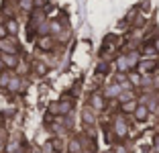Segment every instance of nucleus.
Returning <instances> with one entry per match:
<instances>
[{
  "label": "nucleus",
  "mask_w": 159,
  "mask_h": 153,
  "mask_svg": "<svg viewBox=\"0 0 159 153\" xmlns=\"http://www.w3.org/2000/svg\"><path fill=\"white\" fill-rule=\"evenodd\" d=\"M84 123L86 125H94L96 123V116H94V112H92V108H84Z\"/></svg>",
  "instance_id": "obj_13"
},
{
  "label": "nucleus",
  "mask_w": 159,
  "mask_h": 153,
  "mask_svg": "<svg viewBox=\"0 0 159 153\" xmlns=\"http://www.w3.org/2000/svg\"><path fill=\"white\" fill-rule=\"evenodd\" d=\"M114 133H116L118 139H125L126 135H129V127H126V121L122 116H116V118H114Z\"/></svg>",
  "instance_id": "obj_3"
},
{
  "label": "nucleus",
  "mask_w": 159,
  "mask_h": 153,
  "mask_svg": "<svg viewBox=\"0 0 159 153\" xmlns=\"http://www.w3.org/2000/svg\"><path fill=\"white\" fill-rule=\"evenodd\" d=\"M143 55L153 57V55H159V53H157V49H155V45H147L145 49H143Z\"/></svg>",
  "instance_id": "obj_19"
},
{
  "label": "nucleus",
  "mask_w": 159,
  "mask_h": 153,
  "mask_svg": "<svg viewBox=\"0 0 159 153\" xmlns=\"http://www.w3.org/2000/svg\"><path fill=\"white\" fill-rule=\"evenodd\" d=\"M6 151L8 153H20V143L19 141H10V145L6 147Z\"/></svg>",
  "instance_id": "obj_17"
},
{
  "label": "nucleus",
  "mask_w": 159,
  "mask_h": 153,
  "mask_svg": "<svg viewBox=\"0 0 159 153\" xmlns=\"http://www.w3.org/2000/svg\"><path fill=\"white\" fill-rule=\"evenodd\" d=\"M6 29H8V33H16V23H14V21H8V23H6Z\"/></svg>",
  "instance_id": "obj_22"
},
{
  "label": "nucleus",
  "mask_w": 159,
  "mask_h": 153,
  "mask_svg": "<svg viewBox=\"0 0 159 153\" xmlns=\"http://www.w3.org/2000/svg\"><path fill=\"white\" fill-rule=\"evenodd\" d=\"M33 6H35V0H19V8L25 10V12L33 10Z\"/></svg>",
  "instance_id": "obj_14"
},
{
  "label": "nucleus",
  "mask_w": 159,
  "mask_h": 153,
  "mask_svg": "<svg viewBox=\"0 0 159 153\" xmlns=\"http://www.w3.org/2000/svg\"><path fill=\"white\" fill-rule=\"evenodd\" d=\"M133 98H135V94H133V92H125V90H122L120 96H118V102L122 104V102H129V100H133Z\"/></svg>",
  "instance_id": "obj_18"
},
{
  "label": "nucleus",
  "mask_w": 159,
  "mask_h": 153,
  "mask_svg": "<svg viewBox=\"0 0 159 153\" xmlns=\"http://www.w3.org/2000/svg\"><path fill=\"white\" fill-rule=\"evenodd\" d=\"M16 72H19V74H27V72H29V65L27 63H19V65H16Z\"/></svg>",
  "instance_id": "obj_21"
},
{
  "label": "nucleus",
  "mask_w": 159,
  "mask_h": 153,
  "mask_svg": "<svg viewBox=\"0 0 159 153\" xmlns=\"http://www.w3.org/2000/svg\"><path fill=\"white\" fill-rule=\"evenodd\" d=\"M49 27H51V35H57V33L61 31V25L59 23H51Z\"/></svg>",
  "instance_id": "obj_20"
},
{
  "label": "nucleus",
  "mask_w": 159,
  "mask_h": 153,
  "mask_svg": "<svg viewBox=\"0 0 159 153\" xmlns=\"http://www.w3.org/2000/svg\"><path fill=\"white\" fill-rule=\"evenodd\" d=\"M131 82L135 84V86H139V84H143V82H141V76H139V74H133V76H131Z\"/></svg>",
  "instance_id": "obj_24"
},
{
  "label": "nucleus",
  "mask_w": 159,
  "mask_h": 153,
  "mask_svg": "<svg viewBox=\"0 0 159 153\" xmlns=\"http://www.w3.org/2000/svg\"><path fill=\"white\" fill-rule=\"evenodd\" d=\"M153 45H155V49H157V53H159V37H157V39L153 41Z\"/></svg>",
  "instance_id": "obj_30"
},
{
  "label": "nucleus",
  "mask_w": 159,
  "mask_h": 153,
  "mask_svg": "<svg viewBox=\"0 0 159 153\" xmlns=\"http://www.w3.org/2000/svg\"><path fill=\"white\" fill-rule=\"evenodd\" d=\"M10 78H12V76L4 74V72H0V88H8V84H10Z\"/></svg>",
  "instance_id": "obj_15"
},
{
  "label": "nucleus",
  "mask_w": 159,
  "mask_h": 153,
  "mask_svg": "<svg viewBox=\"0 0 159 153\" xmlns=\"http://www.w3.org/2000/svg\"><path fill=\"white\" fill-rule=\"evenodd\" d=\"M149 110H151V108L147 106V104H139V106H137V110L133 112V114H135V118L139 123H145L147 118H149Z\"/></svg>",
  "instance_id": "obj_7"
},
{
  "label": "nucleus",
  "mask_w": 159,
  "mask_h": 153,
  "mask_svg": "<svg viewBox=\"0 0 159 153\" xmlns=\"http://www.w3.org/2000/svg\"><path fill=\"white\" fill-rule=\"evenodd\" d=\"M25 80H20V78H10V84H8V90L10 92H20V88L25 86Z\"/></svg>",
  "instance_id": "obj_11"
},
{
  "label": "nucleus",
  "mask_w": 159,
  "mask_h": 153,
  "mask_svg": "<svg viewBox=\"0 0 159 153\" xmlns=\"http://www.w3.org/2000/svg\"><path fill=\"white\" fill-rule=\"evenodd\" d=\"M0 53H19V47H16V43L12 39L4 37V39H0Z\"/></svg>",
  "instance_id": "obj_4"
},
{
  "label": "nucleus",
  "mask_w": 159,
  "mask_h": 153,
  "mask_svg": "<svg viewBox=\"0 0 159 153\" xmlns=\"http://www.w3.org/2000/svg\"><path fill=\"white\" fill-rule=\"evenodd\" d=\"M106 72H108V65L106 63H100L98 65V74H106Z\"/></svg>",
  "instance_id": "obj_25"
},
{
  "label": "nucleus",
  "mask_w": 159,
  "mask_h": 153,
  "mask_svg": "<svg viewBox=\"0 0 159 153\" xmlns=\"http://www.w3.org/2000/svg\"><path fill=\"white\" fill-rule=\"evenodd\" d=\"M37 45H39V49L49 51L53 47V35H41V39L37 41Z\"/></svg>",
  "instance_id": "obj_10"
},
{
  "label": "nucleus",
  "mask_w": 159,
  "mask_h": 153,
  "mask_svg": "<svg viewBox=\"0 0 159 153\" xmlns=\"http://www.w3.org/2000/svg\"><path fill=\"white\" fill-rule=\"evenodd\" d=\"M153 147H155V149H157V151H159V133L155 135V139H153Z\"/></svg>",
  "instance_id": "obj_27"
},
{
  "label": "nucleus",
  "mask_w": 159,
  "mask_h": 153,
  "mask_svg": "<svg viewBox=\"0 0 159 153\" xmlns=\"http://www.w3.org/2000/svg\"><path fill=\"white\" fill-rule=\"evenodd\" d=\"M104 153H116V151H114V149H110V151H104Z\"/></svg>",
  "instance_id": "obj_31"
},
{
  "label": "nucleus",
  "mask_w": 159,
  "mask_h": 153,
  "mask_svg": "<svg viewBox=\"0 0 159 153\" xmlns=\"http://www.w3.org/2000/svg\"><path fill=\"white\" fill-rule=\"evenodd\" d=\"M71 108H74V102L67 100V98H63V100L51 104V106H49V112H53V114H70Z\"/></svg>",
  "instance_id": "obj_2"
},
{
  "label": "nucleus",
  "mask_w": 159,
  "mask_h": 153,
  "mask_svg": "<svg viewBox=\"0 0 159 153\" xmlns=\"http://www.w3.org/2000/svg\"><path fill=\"white\" fill-rule=\"evenodd\" d=\"M82 151V145H80L78 139H71L70 141V153H80Z\"/></svg>",
  "instance_id": "obj_16"
},
{
  "label": "nucleus",
  "mask_w": 159,
  "mask_h": 153,
  "mask_svg": "<svg viewBox=\"0 0 159 153\" xmlns=\"http://www.w3.org/2000/svg\"><path fill=\"white\" fill-rule=\"evenodd\" d=\"M8 37V29H6V25H0V39Z\"/></svg>",
  "instance_id": "obj_23"
},
{
  "label": "nucleus",
  "mask_w": 159,
  "mask_h": 153,
  "mask_svg": "<svg viewBox=\"0 0 159 153\" xmlns=\"http://www.w3.org/2000/svg\"><path fill=\"white\" fill-rule=\"evenodd\" d=\"M139 72L141 74H149V72H153L155 67H157V61L155 59H143V61H139Z\"/></svg>",
  "instance_id": "obj_8"
},
{
  "label": "nucleus",
  "mask_w": 159,
  "mask_h": 153,
  "mask_svg": "<svg viewBox=\"0 0 159 153\" xmlns=\"http://www.w3.org/2000/svg\"><path fill=\"white\" fill-rule=\"evenodd\" d=\"M137 65H139V53H137V51H131V53L120 55L116 59V72L118 74H126V72H131Z\"/></svg>",
  "instance_id": "obj_1"
},
{
  "label": "nucleus",
  "mask_w": 159,
  "mask_h": 153,
  "mask_svg": "<svg viewBox=\"0 0 159 153\" xmlns=\"http://www.w3.org/2000/svg\"><path fill=\"white\" fill-rule=\"evenodd\" d=\"M2 59H4V65L8 70H14L19 65V55L16 53H2Z\"/></svg>",
  "instance_id": "obj_9"
},
{
  "label": "nucleus",
  "mask_w": 159,
  "mask_h": 153,
  "mask_svg": "<svg viewBox=\"0 0 159 153\" xmlns=\"http://www.w3.org/2000/svg\"><path fill=\"white\" fill-rule=\"evenodd\" d=\"M122 90H125V86H122L120 82H114V84H110V86H106L104 96H106V98H118Z\"/></svg>",
  "instance_id": "obj_5"
},
{
  "label": "nucleus",
  "mask_w": 159,
  "mask_h": 153,
  "mask_svg": "<svg viewBox=\"0 0 159 153\" xmlns=\"http://www.w3.org/2000/svg\"><path fill=\"white\" fill-rule=\"evenodd\" d=\"M6 65H4V59H2V55H0V72H4Z\"/></svg>",
  "instance_id": "obj_28"
},
{
  "label": "nucleus",
  "mask_w": 159,
  "mask_h": 153,
  "mask_svg": "<svg viewBox=\"0 0 159 153\" xmlns=\"http://www.w3.org/2000/svg\"><path fill=\"white\" fill-rule=\"evenodd\" d=\"M90 106H92L94 110H104V108H106V96H104V94H92Z\"/></svg>",
  "instance_id": "obj_6"
},
{
  "label": "nucleus",
  "mask_w": 159,
  "mask_h": 153,
  "mask_svg": "<svg viewBox=\"0 0 159 153\" xmlns=\"http://www.w3.org/2000/svg\"><path fill=\"white\" fill-rule=\"evenodd\" d=\"M114 151H116V153H129V151H126V147H125V145H118V147L114 149Z\"/></svg>",
  "instance_id": "obj_26"
},
{
  "label": "nucleus",
  "mask_w": 159,
  "mask_h": 153,
  "mask_svg": "<svg viewBox=\"0 0 159 153\" xmlns=\"http://www.w3.org/2000/svg\"><path fill=\"white\" fill-rule=\"evenodd\" d=\"M137 106H139V102H137L135 98L129 100V102H122V112H135Z\"/></svg>",
  "instance_id": "obj_12"
},
{
  "label": "nucleus",
  "mask_w": 159,
  "mask_h": 153,
  "mask_svg": "<svg viewBox=\"0 0 159 153\" xmlns=\"http://www.w3.org/2000/svg\"><path fill=\"white\" fill-rule=\"evenodd\" d=\"M53 143H55V151H61V149H63L61 147V141H53Z\"/></svg>",
  "instance_id": "obj_29"
}]
</instances>
